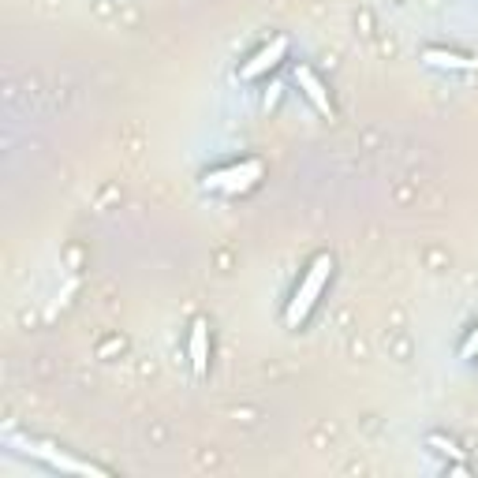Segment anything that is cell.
<instances>
[{"mask_svg":"<svg viewBox=\"0 0 478 478\" xmlns=\"http://www.w3.org/2000/svg\"><path fill=\"white\" fill-rule=\"evenodd\" d=\"M329 269H333V259L329 254H317V259L310 262V269H307V277H303V284H299V292H296V299L288 303V326H299L303 317L310 314V307H314V299L322 296V288H326V280H329Z\"/></svg>","mask_w":478,"mask_h":478,"instance_id":"cell-1","label":"cell"},{"mask_svg":"<svg viewBox=\"0 0 478 478\" xmlns=\"http://www.w3.org/2000/svg\"><path fill=\"white\" fill-rule=\"evenodd\" d=\"M254 180H262V161H239V165H229L220 172H210L202 183L206 190H225V195H236V190H247Z\"/></svg>","mask_w":478,"mask_h":478,"instance_id":"cell-2","label":"cell"},{"mask_svg":"<svg viewBox=\"0 0 478 478\" xmlns=\"http://www.w3.org/2000/svg\"><path fill=\"white\" fill-rule=\"evenodd\" d=\"M284 53H288V38H273L266 49H259V53H254V56L243 63V68H239V79H259V75H266L269 68H277Z\"/></svg>","mask_w":478,"mask_h":478,"instance_id":"cell-3","label":"cell"},{"mask_svg":"<svg viewBox=\"0 0 478 478\" xmlns=\"http://www.w3.org/2000/svg\"><path fill=\"white\" fill-rule=\"evenodd\" d=\"M26 453L30 456H38L60 471H75V474H105V467H93L86 460H72V456H63V453H53V444H34V441H26Z\"/></svg>","mask_w":478,"mask_h":478,"instance_id":"cell-4","label":"cell"},{"mask_svg":"<svg viewBox=\"0 0 478 478\" xmlns=\"http://www.w3.org/2000/svg\"><path fill=\"white\" fill-rule=\"evenodd\" d=\"M187 352H190V366H195V374L202 377L206 363H210V340H206V322H202V317H195V326H190Z\"/></svg>","mask_w":478,"mask_h":478,"instance_id":"cell-5","label":"cell"},{"mask_svg":"<svg viewBox=\"0 0 478 478\" xmlns=\"http://www.w3.org/2000/svg\"><path fill=\"white\" fill-rule=\"evenodd\" d=\"M296 83L307 90V98L314 102V109L317 112H326V116H333V102H329V93H326V86H322V79H317L310 68H299L296 72Z\"/></svg>","mask_w":478,"mask_h":478,"instance_id":"cell-6","label":"cell"},{"mask_svg":"<svg viewBox=\"0 0 478 478\" xmlns=\"http://www.w3.org/2000/svg\"><path fill=\"white\" fill-rule=\"evenodd\" d=\"M423 60L430 68H449V72H474L478 60L474 56H460V53H449V49H426Z\"/></svg>","mask_w":478,"mask_h":478,"instance_id":"cell-7","label":"cell"},{"mask_svg":"<svg viewBox=\"0 0 478 478\" xmlns=\"http://www.w3.org/2000/svg\"><path fill=\"white\" fill-rule=\"evenodd\" d=\"M430 444H434L437 453H444V456H460L456 444H453V441H444V437H430Z\"/></svg>","mask_w":478,"mask_h":478,"instance_id":"cell-8","label":"cell"},{"mask_svg":"<svg viewBox=\"0 0 478 478\" xmlns=\"http://www.w3.org/2000/svg\"><path fill=\"white\" fill-rule=\"evenodd\" d=\"M474 356H478V329H474V333L467 337V344L460 347V359H474Z\"/></svg>","mask_w":478,"mask_h":478,"instance_id":"cell-9","label":"cell"},{"mask_svg":"<svg viewBox=\"0 0 478 478\" xmlns=\"http://www.w3.org/2000/svg\"><path fill=\"white\" fill-rule=\"evenodd\" d=\"M277 90H280V86L273 83V86H269V93H266V109H273V105H277Z\"/></svg>","mask_w":478,"mask_h":478,"instance_id":"cell-10","label":"cell"}]
</instances>
